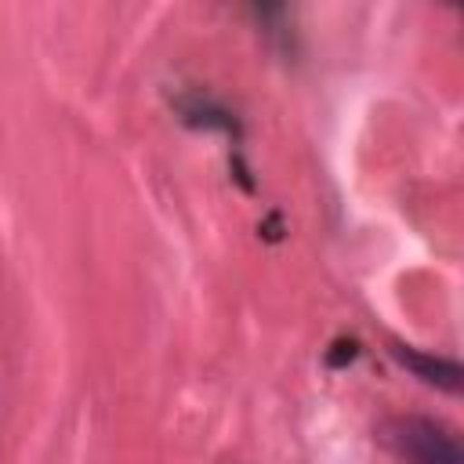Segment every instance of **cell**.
<instances>
[{"label": "cell", "mask_w": 464, "mask_h": 464, "mask_svg": "<svg viewBox=\"0 0 464 464\" xmlns=\"http://www.w3.org/2000/svg\"><path fill=\"white\" fill-rule=\"evenodd\" d=\"M381 442L399 464H464L457 435L431 417H392Z\"/></svg>", "instance_id": "1"}, {"label": "cell", "mask_w": 464, "mask_h": 464, "mask_svg": "<svg viewBox=\"0 0 464 464\" xmlns=\"http://www.w3.org/2000/svg\"><path fill=\"white\" fill-rule=\"evenodd\" d=\"M392 355H395L406 370H413L424 384H435V388H442V392H457V388H460V366H457L453 359L424 355V352L406 348V344H395V348H392Z\"/></svg>", "instance_id": "2"}]
</instances>
